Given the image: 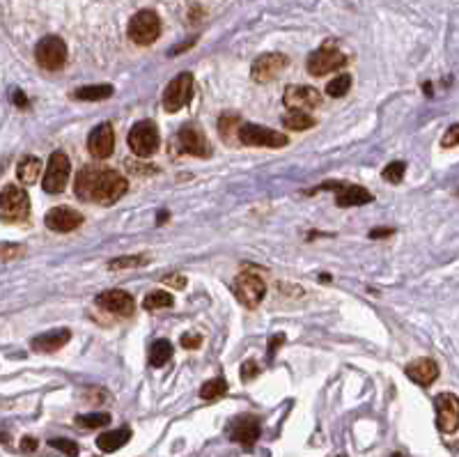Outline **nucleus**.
<instances>
[{"instance_id":"f03ea898","label":"nucleus","mask_w":459,"mask_h":457,"mask_svg":"<svg viewBox=\"0 0 459 457\" xmlns=\"http://www.w3.org/2000/svg\"><path fill=\"white\" fill-rule=\"evenodd\" d=\"M168 149L173 156L191 154V156H202V159L212 156V145H209L207 136L198 127H193V124H184L179 132L170 138Z\"/></svg>"},{"instance_id":"bb28decb","label":"nucleus","mask_w":459,"mask_h":457,"mask_svg":"<svg viewBox=\"0 0 459 457\" xmlns=\"http://www.w3.org/2000/svg\"><path fill=\"white\" fill-rule=\"evenodd\" d=\"M283 124L287 129H292V132H306V129H312L317 120L303 113V110H292L290 115H283Z\"/></svg>"},{"instance_id":"c03bdc74","label":"nucleus","mask_w":459,"mask_h":457,"mask_svg":"<svg viewBox=\"0 0 459 457\" xmlns=\"http://www.w3.org/2000/svg\"><path fill=\"white\" fill-rule=\"evenodd\" d=\"M21 448L25 450V453H30V450H35V448H37V441L32 439V436H25V439L21 441Z\"/></svg>"},{"instance_id":"c9c22d12","label":"nucleus","mask_w":459,"mask_h":457,"mask_svg":"<svg viewBox=\"0 0 459 457\" xmlns=\"http://www.w3.org/2000/svg\"><path fill=\"white\" fill-rule=\"evenodd\" d=\"M23 251H25V248H23V246H18V244H0V260L18 258Z\"/></svg>"},{"instance_id":"393cba45","label":"nucleus","mask_w":459,"mask_h":457,"mask_svg":"<svg viewBox=\"0 0 459 457\" xmlns=\"http://www.w3.org/2000/svg\"><path fill=\"white\" fill-rule=\"evenodd\" d=\"M113 86H83L74 92V99L78 101H103L113 97Z\"/></svg>"},{"instance_id":"a211bd4d","label":"nucleus","mask_w":459,"mask_h":457,"mask_svg":"<svg viewBox=\"0 0 459 457\" xmlns=\"http://www.w3.org/2000/svg\"><path fill=\"white\" fill-rule=\"evenodd\" d=\"M283 101L287 108H294V110L317 108V106H321V95H319V90H314L310 86H290L285 90Z\"/></svg>"},{"instance_id":"2eb2a0df","label":"nucleus","mask_w":459,"mask_h":457,"mask_svg":"<svg viewBox=\"0 0 459 457\" xmlns=\"http://www.w3.org/2000/svg\"><path fill=\"white\" fill-rule=\"evenodd\" d=\"M95 304L99 306L101 310L113 312V315H120V317H131V315H134V310H136L134 297H131L129 292H124V290L101 292V295H97Z\"/></svg>"},{"instance_id":"412c9836","label":"nucleus","mask_w":459,"mask_h":457,"mask_svg":"<svg viewBox=\"0 0 459 457\" xmlns=\"http://www.w3.org/2000/svg\"><path fill=\"white\" fill-rule=\"evenodd\" d=\"M71 341V331L69 329H51L46 334L32 338L30 347L35 351H42V354H49V351H58L60 347H64Z\"/></svg>"},{"instance_id":"b1692460","label":"nucleus","mask_w":459,"mask_h":457,"mask_svg":"<svg viewBox=\"0 0 459 457\" xmlns=\"http://www.w3.org/2000/svg\"><path fill=\"white\" fill-rule=\"evenodd\" d=\"M175 354V347L173 343L166 341V338H161V341H154L149 345V354H147V361L152 368H161V365H166L170 358Z\"/></svg>"},{"instance_id":"39448f33","label":"nucleus","mask_w":459,"mask_h":457,"mask_svg":"<svg viewBox=\"0 0 459 457\" xmlns=\"http://www.w3.org/2000/svg\"><path fill=\"white\" fill-rule=\"evenodd\" d=\"M161 138H159V129L152 120H142L134 124V129L129 132V147L131 152L140 159H147V156H154L159 152Z\"/></svg>"},{"instance_id":"2f4dec72","label":"nucleus","mask_w":459,"mask_h":457,"mask_svg":"<svg viewBox=\"0 0 459 457\" xmlns=\"http://www.w3.org/2000/svg\"><path fill=\"white\" fill-rule=\"evenodd\" d=\"M76 423L81 428H88V430L106 428L110 423V414H81V416H76Z\"/></svg>"},{"instance_id":"4be33fe9","label":"nucleus","mask_w":459,"mask_h":457,"mask_svg":"<svg viewBox=\"0 0 459 457\" xmlns=\"http://www.w3.org/2000/svg\"><path fill=\"white\" fill-rule=\"evenodd\" d=\"M131 439V430L129 428H120V430H110V432H103L101 436H97V446L103 453H115L122 446H127Z\"/></svg>"},{"instance_id":"ddd939ff","label":"nucleus","mask_w":459,"mask_h":457,"mask_svg":"<svg viewBox=\"0 0 459 457\" xmlns=\"http://www.w3.org/2000/svg\"><path fill=\"white\" fill-rule=\"evenodd\" d=\"M436 428L443 434H455L459 430V397L455 393H438L434 397Z\"/></svg>"},{"instance_id":"1a4fd4ad","label":"nucleus","mask_w":459,"mask_h":457,"mask_svg":"<svg viewBox=\"0 0 459 457\" xmlns=\"http://www.w3.org/2000/svg\"><path fill=\"white\" fill-rule=\"evenodd\" d=\"M266 295V285L262 276L253 271H241L237 273V278H234V297L239 299L241 306H246V308H258L262 304V299Z\"/></svg>"},{"instance_id":"423d86ee","label":"nucleus","mask_w":459,"mask_h":457,"mask_svg":"<svg viewBox=\"0 0 459 457\" xmlns=\"http://www.w3.org/2000/svg\"><path fill=\"white\" fill-rule=\"evenodd\" d=\"M193 90H195V78L191 71H184V74L175 76L168 83V88L163 90V108L168 113H177V110L184 108L193 99Z\"/></svg>"},{"instance_id":"6e6552de","label":"nucleus","mask_w":459,"mask_h":457,"mask_svg":"<svg viewBox=\"0 0 459 457\" xmlns=\"http://www.w3.org/2000/svg\"><path fill=\"white\" fill-rule=\"evenodd\" d=\"M239 143L241 145H248V147L280 149L290 143V138L280 132H273V129L262 127V124H241L239 127Z\"/></svg>"},{"instance_id":"c756f323","label":"nucleus","mask_w":459,"mask_h":457,"mask_svg":"<svg viewBox=\"0 0 459 457\" xmlns=\"http://www.w3.org/2000/svg\"><path fill=\"white\" fill-rule=\"evenodd\" d=\"M227 393V384L223 377H219V380H209L200 386V397L202 400H216V397L225 395Z\"/></svg>"},{"instance_id":"5701e85b","label":"nucleus","mask_w":459,"mask_h":457,"mask_svg":"<svg viewBox=\"0 0 459 457\" xmlns=\"http://www.w3.org/2000/svg\"><path fill=\"white\" fill-rule=\"evenodd\" d=\"M39 173H42V161L37 159V156H23L21 161H18V166H16V177H18V182L21 184H35L37 182V177H39Z\"/></svg>"},{"instance_id":"09e8293b","label":"nucleus","mask_w":459,"mask_h":457,"mask_svg":"<svg viewBox=\"0 0 459 457\" xmlns=\"http://www.w3.org/2000/svg\"><path fill=\"white\" fill-rule=\"evenodd\" d=\"M457 193H459V191H457Z\"/></svg>"},{"instance_id":"cd10ccee","label":"nucleus","mask_w":459,"mask_h":457,"mask_svg":"<svg viewBox=\"0 0 459 457\" xmlns=\"http://www.w3.org/2000/svg\"><path fill=\"white\" fill-rule=\"evenodd\" d=\"M149 262L147 256H122V258H115L108 262V269L110 271H122V269H138V267H145Z\"/></svg>"},{"instance_id":"79ce46f5","label":"nucleus","mask_w":459,"mask_h":457,"mask_svg":"<svg viewBox=\"0 0 459 457\" xmlns=\"http://www.w3.org/2000/svg\"><path fill=\"white\" fill-rule=\"evenodd\" d=\"M195 39H198V35H195V37H191V39H188V42H184V44H179V47L170 49V55H177V53H182V51H186L188 47H193V44H195Z\"/></svg>"},{"instance_id":"7ed1b4c3","label":"nucleus","mask_w":459,"mask_h":457,"mask_svg":"<svg viewBox=\"0 0 459 457\" xmlns=\"http://www.w3.org/2000/svg\"><path fill=\"white\" fill-rule=\"evenodd\" d=\"M30 214V198L21 186L8 184L0 191V221L21 223Z\"/></svg>"},{"instance_id":"ea45409f","label":"nucleus","mask_w":459,"mask_h":457,"mask_svg":"<svg viewBox=\"0 0 459 457\" xmlns=\"http://www.w3.org/2000/svg\"><path fill=\"white\" fill-rule=\"evenodd\" d=\"M85 397H92V404H99V402H103L108 397V393L106 391H101V388H95V391H85L83 393Z\"/></svg>"},{"instance_id":"4c0bfd02","label":"nucleus","mask_w":459,"mask_h":457,"mask_svg":"<svg viewBox=\"0 0 459 457\" xmlns=\"http://www.w3.org/2000/svg\"><path fill=\"white\" fill-rule=\"evenodd\" d=\"M202 345V336L200 334H184L182 336V347L186 349H198Z\"/></svg>"},{"instance_id":"58836bf2","label":"nucleus","mask_w":459,"mask_h":457,"mask_svg":"<svg viewBox=\"0 0 459 457\" xmlns=\"http://www.w3.org/2000/svg\"><path fill=\"white\" fill-rule=\"evenodd\" d=\"M283 343H285V336H283V334H275L273 338H269V349H266V354H269V356H273Z\"/></svg>"},{"instance_id":"473e14b6","label":"nucleus","mask_w":459,"mask_h":457,"mask_svg":"<svg viewBox=\"0 0 459 457\" xmlns=\"http://www.w3.org/2000/svg\"><path fill=\"white\" fill-rule=\"evenodd\" d=\"M404 173H406V163L404 161H393L382 171V177L386 182H390V184H399L402 177H404Z\"/></svg>"},{"instance_id":"a19ab883","label":"nucleus","mask_w":459,"mask_h":457,"mask_svg":"<svg viewBox=\"0 0 459 457\" xmlns=\"http://www.w3.org/2000/svg\"><path fill=\"white\" fill-rule=\"evenodd\" d=\"M390 234H395V227H375V230H370V239H384Z\"/></svg>"},{"instance_id":"6ab92c4d","label":"nucleus","mask_w":459,"mask_h":457,"mask_svg":"<svg viewBox=\"0 0 459 457\" xmlns=\"http://www.w3.org/2000/svg\"><path fill=\"white\" fill-rule=\"evenodd\" d=\"M44 223L53 232H71L83 223V217L76 210H71V207H53V210L46 214Z\"/></svg>"},{"instance_id":"de8ad7c7","label":"nucleus","mask_w":459,"mask_h":457,"mask_svg":"<svg viewBox=\"0 0 459 457\" xmlns=\"http://www.w3.org/2000/svg\"><path fill=\"white\" fill-rule=\"evenodd\" d=\"M340 457H343V455H340Z\"/></svg>"},{"instance_id":"9b49d317","label":"nucleus","mask_w":459,"mask_h":457,"mask_svg":"<svg viewBox=\"0 0 459 457\" xmlns=\"http://www.w3.org/2000/svg\"><path fill=\"white\" fill-rule=\"evenodd\" d=\"M319 188L321 191H336V205L338 207H360V205H367V202L375 200V195L367 191V188L358 186V184H347V182L329 180V182H324Z\"/></svg>"},{"instance_id":"e433bc0d","label":"nucleus","mask_w":459,"mask_h":457,"mask_svg":"<svg viewBox=\"0 0 459 457\" xmlns=\"http://www.w3.org/2000/svg\"><path fill=\"white\" fill-rule=\"evenodd\" d=\"M260 375V365L255 361H246L244 365H241V382H251L253 377Z\"/></svg>"},{"instance_id":"a878e982","label":"nucleus","mask_w":459,"mask_h":457,"mask_svg":"<svg viewBox=\"0 0 459 457\" xmlns=\"http://www.w3.org/2000/svg\"><path fill=\"white\" fill-rule=\"evenodd\" d=\"M175 306V299L170 292H163V290H152L149 295L142 299V308L145 310H161V308H173Z\"/></svg>"},{"instance_id":"72a5a7b5","label":"nucleus","mask_w":459,"mask_h":457,"mask_svg":"<svg viewBox=\"0 0 459 457\" xmlns=\"http://www.w3.org/2000/svg\"><path fill=\"white\" fill-rule=\"evenodd\" d=\"M49 443H51V448L60 450V453H64L67 457H76L78 455V446L74 441H69V439H49Z\"/></svg>"},{"instance_id":"aec40b11","label":"nucleus","mask_w":459,"mask_h":457,"mask_svg":"<svg viewBox=\"0 0 459 457\" xmlns=\"http://www.w3.org/2000/svg\"><path fill=\"white\" fill-rule=\"evenodd\" d=\"M406 377L418 384V386H432V384L436 382L438 377V363L434 361V358H416V361H411L409 365L404 368Z\"/></svg>"},{"instance_id":"f704fd0d","label":"nucleus","mask_w":459,"mask_h":457,"mask_svg":"<svg viewBox=\"0 0 459 457\" xmlns=\"http://www.w3.org/2000/svg\"><path fill=\"white\" fill-rule=\"evenodd\" d=\"M455 145H459V122L452 124V127L443 134V138H441V147L450 149V147H455Z\"/></svg>"},{"instance_id":"c85d7f7f","label":"nucleus","mask_w":459,"mask_h":457,"mask_svg":"<svg viewBox=\"0 0 459 457\" xmlns=\"http://www.w3.org/2000/svg\"><path fill=\"white\" fill-rule=\"evenodd\" d=\"M239 117L237 115H223L221 122H219V132L223 136V140L225 143H234L239 140Z\"/></svg>"},{"instance_id":"dca6fc26","label":"nucleus","mask_w":459,"mask_h":457,"mask_svg":"<svg viewBox=\"0 0 459 457\" xmlns=\"http://www.w3.org/2000/svg\"><path fill=\"white\" fill-rule=\"evenodd\" d=\"M260 419H255L251 414H244V416H237V419L232 421V425H230V439L241 443L244 448H253L255 441L260 439Z\"/></svg>"},{"instance_id":"7c9ffc66","label":"nucleus","mask_w":459,"mask_h":457,"mask_svg":"<svg viewBox=\"0 0 459 457\" xmlns=\"http://www.w3.org/2000/svg\"><path fill=\"white\" fill-rule=\"evenodd\" d=\"M351 88V76L349 74H340L336 76L333 81H329V86H326V95L333 97V99H340V97H345L349 92Z\"/></svg>"},{"instance_id":"0eeeda50","label":"nucleus","mask_w":459,"mask_h":457,"mask_svg":"<svg viewBox=\"0 0 459 457\" xmlns=\"http://www.w3.org/2000/svg\"><path fill=\"white\" fill-rule=\"evenodd\" d=\"M35 60L39 67L46 71L60 69L62 64L67 62V44H64V39L58 35H49L39 39L35 47Z\"/></svg>"},{"instance_id":"49530a36","label":"nucleus","mask_w":459,"mask_h":457,"mask_svg":"<svg viewBox=\"0 0 459 457\" xmlns=\"http://www.w3.org/2000/svg\"><path fill=\"white\" fill-rule=\"evenodd\" d=\"M390 457H404V455H402V453H393Z\"/></svg>"},{"instance_id":"20e7f679","label":"nucleus","mask_w":459,"mask_h":457,"mask_svg":"<svg viewBox=\"0 0 459 457\" xmlns=\"http://www.w3.org/2000/svg\"><path fill=\"white\" fill-rule=\"evenodd\" d=\"M161 35V18L154 10L136 12L129 21V39L138 47H149Z\"/></svg>"},{"instance_id":"9d476101","label":"nucleus","mask_w":459,"mask_h":457,"mask_svg":"<svg viewBox=\"0 0 459 457\" xmlns=\"http://www.w3.org/2000/svg\"><path fill=\"white\" fill-rule=\"evenodd\" d=\"M69 173H71L69 156L64 152H53L49 163H46V173H44V182H42L44 191L46 193H62L64 188H67Z\"/></svg>"},{"instance_id":"a18cd8bd","label":"nucleus","mask_w":459,"mask_h":457,"mask_svg":"<svg viewBox=\"0 0 459 457\" xmlns=\"http://www.w3.org/2000/svg\"><path fill=\"white\" fill-rule=\"evenodd\" d=\"M166 283L175 285V287H184V285H186V278H184V276H170V278H166Z\"/></svg>"},{"instance_id":"f257e3e1","label":"nucleus","mask_w":459,"mask_h":457,"mask_svg":"<svg viewBox=\"0 0 459 457\" xmlns=\"http://www.w3.org/2000/svg\"><path fill=\"white\" fill-rule=\"evenodd\" d=\"M127 180L120 173L97 166H85L83 171H78L74 182L78 198L85 202H97V205H115L127 193Z\"/></svg>"},{"instance_id":"f3484780","label":"nucleus","mask_w":459,"mask_h":457,"mask_svg":"<svg viewBox=\"0 0 459 457\" xmlns=\"http://www.w3.org/2000/svg\"><path fill=\"white\" fill-rule=\"evenodd\" d=\"M115 149V132L108 122L97 124L88 138V152L95 159H108Z\"/></svg>"},{"instance_id":"37998d69","label":"nucleus","mask_w":459,"mask_h":457,"mask_svg":"<svg viewBox=\"0 0 459 457\" xmlns=\"http://www.w3.org/2000/svg\"><path fill=\"white\" fill-rule=\"evenodd\" d=\"M12 99H14L16 106H21V108L28 106V99H25V95L21 92V90H14V95H12Z\"/></svg>"},{"instance_id":"f8f14e48","label":"nucleus","mask_w":459,"mask_h":457,"mask_svg":"<svg viewBox=\"0 0 459 457\" xmlns=\"http://www.w3.org/2000/svg\"><path fill=\"white\" fill-rule=\"evenodd\" d=\"M345 64H347V55L343 51L333 49V47H321L308 55L306 69L310 71L312 76H324V74H329V71L343 69Z\"/></svg>"},{"instance_id":"4468645a","label":"nucleus","mask_w":459,"mask_h":457,"mask_svg":"<svg viewBox=\"0 0 459 457\" xmlns=\"http://www.w3.org/2000/svg\"><path fill=\"white\" fill-rule=\"evenodd\" d=\"M290 67V58L283 53H262L260 58H255L251 76L255 83H269L275 81L283 71Z\"/></svg>"}]
</instances>
